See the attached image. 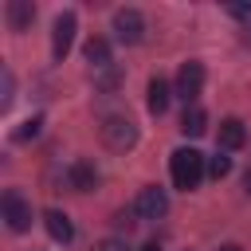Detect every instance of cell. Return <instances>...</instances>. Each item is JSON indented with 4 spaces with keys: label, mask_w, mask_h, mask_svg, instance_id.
Masks as SVG:
<instances>
[{
    "label": "cell",
    "mask_w": 251,
    "mask_h": 251,
    "mask_svg": "<svg viewBox=\"0 0 251 251\" xmlns=\"http://www.w3.org/2000/svg\"><path fill=\"white\" fill-rule=\"evenodd\" d=\"M204 173H208V157L192 145H184L169 157V176H173V188H180V192H192L204 180Z\"/></svg>",
    "instance_id": "6da1fadb"
},
{
    "label": "cell",
    "mask_w": 251,
    "mask_h": 251,
    "mask_svg": "<svg viewBox=\"0 0 251 251\" xmlns=\"http://www.w3.org/2000/svg\"><path fill=\"white\" fill-rule=\"evenodd\" d=\"M98 133H102V141H106L114 153H129V149L137 145V122H133L129 114H106V118L98 122Z\"/></svg>",
    "instance_id": "7a4b0ae2"
},
{
    "label": "cell",
    "mask_w": 251,
    "mask_h": 251,
    "mask_svg": "<svg viewBox=\"0 0 251 251\" xmlns=\"http://www.w3.org/2000/svg\"><path fill=\"white\" fill-rule=\"evenodd\" d=\"M0 216H4V224H8V231H27L31 227V220H35V212H31V200L20 192V188H8L4 196H0Z\"/></svg>",
    "instance_id": "3957f363"
},
{
    "label": "cell",
    "mask_w": 251,
    "mask_h": 251,
    "mask_svg": "<svg viewBox=\"0 0 251 251\" xmlns=\"http://www.w3.org/2000/svg\"><path fill=\"white\" fill-rule=\"evenodd\" d=\"M129 212H133L137 220H161V216L169 212V192H165L161 184H145V188L133 196Z\"/></svg>",
    "instance_id": "277c9868"
},
{
    "label": "cell",
    "mask_w": 251,
    "mask_h": 251,
    "mask_svg": "<svg viewBox=\"0 0 251 251\" xmlns=\"http://www.w3.org/2000/svg\"><path fill=\"white\" fill-rule=\"evenodd\" d=\"M75 31H78V16H75L71 8L59 12L55 24H51V59H55V63L67 59V51H71V43H75Z\"/></svg>",
    "instance_id": "5b68a950"
},
{
    "label": "cell",
    "mask_w": 251,
    "mask_h": 251,
    "mask_svg": "<svg viewBox=\"0 0 251 251\" xmlns=\"http://www.w3.org/2000/svg\"><path fill=\"white\" fill-rule=\"evenodd\" d=\"M145 16H141V8H118L114 12V35L126 43V47H133V43H141L145 39Z\"/></svg>",
    "instance_id": "8992f818"
},
{
    "label": "cell",
    "mask_w": 251,
    "mask_h": 251,
    "mask_svg": "<svg viewBox=\"0 0 251 251\" xmlns=\"http://www.w3.org/2000/svg\"><path fill=\"white\" fill-rule=\"evenodd\" d=\"M63 176H67V188H71V192H94L98 180H102V173H98V165H94L90 157H75Z\"/></svg>",
    "instance_id": "52a82bcc"
},
{
    "label": "cell",
    "mask_w": 251,
    "mask_h": 251,
    "mask_svg": "<svg viewBox=\"0 0 251 251\" xmlns=\"http://www.w3.org/2000/svg\"><path fill=\"white\" fill-rule=\"evenodd\" d=\"M200 90H204V63H196V59L180 63V71H176V94L184 98V106H196Z\"/></svg>",
    "instance_id": "ba28073f"
},
{
    "label": "cell",
    "mask_w": 251,
    "mask_h": 251,
    "mask_svg": "<svg viewBox=\"0 0 251 251\" xmlns=\"http://www.w3.org/2000/svg\"><path fill=\"white\" fill-rule=\"evenodd\" d=\"M4 20H8V31H27L35 24V4L31 0H8L4 4Z\"/></svg>",
    "instance_id": "9c48e42d"
},
{
    "label": "cell",
    "mask_w": 251,
    "mask_h": 251,
    "mask_svg": "<svg viewBox=\"0 0 251 251\" xmlns=\"http://www.w3.org/2000/svg\"><path fill=\"white\" fill-rule=\"evenodd\" d=\"M169 102H173V86L161 78V75H153L149 78V86H145V106H149V114H165L169 110Z\"/></svg>",
    "instance_id": "30bf717a"
},
{
    "label": "cell",
    "mask_w": 251,
    "mask_h": 251,
    "mask_svg": "<svg viewBox=\"0 0 251 251\" xmlns=\"http://www.w3.org/2000/svg\"><path fill=\"white\" fill-rule=\"evenodd\" d=\"M216 141H220V149H224V153H235V149H243V145H247V126H243L239 118H224V122H220V137H216Z\"/></svg>",
    "instance_id": "8fae6325"
},
{
    "label": "cell",
    "mask_w": 251,
    "mask_h": 251,
    "mask_svg": "<svg viewBox=\"0 0 251 251\" xmlns=\"http://www.w3.org/2000/svg\"><path fill=\"white\" fill-rule=\"evenodd\" d=\"M43 227H47V235H51L55 243H71V239H75V224H71V216L59 212V208H47V212H43Z\"/></svg>",
    "instance_id": "7c38bea8"
},
{
    "label": "cell",
    "mask_w": 251,
    "mask_h": 251,
    "mask_svg": "<svg viewBox=\"0 0 251 251\" xmlns=\"http://www.w3.org/2000/svg\"><path fill=\"white\" fill-rule=\"evenodd\" d=\"M82 55H86V63H90V71H94V75H98V71H110V67H114L110 43H106L102 35H90V39H86V47H82Z\"/></svg>",
    "instance_id": "4fadbf2b"
},
{
    "label": "cell",
    "mask_w": 251,
    "mask_h": 251,
    "mask_svg": "<svg viewBox=\"0 0 251 251\" xmlns=\"http://www.w3.org/2000/svg\"><path fill=\"white\" fill-rule=\"evenodd\" d=\"M208 129V114L200 110V106H184V114H180V133L184 137H200Z\"/></svg>",
    "instance_id": "5bb4252c"
},
{
    "label": "cell",
    "mask_w": 251,
    "mask_h": 251,
    "mask_svg": "<svg viewBox=\"0 0 251 251\" xmlns=\"http://www.w3.org/2000/svg\"><path fill=\"white\" fill-rule=\"evenodd\" d=\"M39 129H43V118H39V114H31V118H24V122L16 126V133H12V137H16V141H35V137H39Z\"/></svg>",
    "instance_id": "9a60e30c"
},
{
    "label": "cell",
    "mask_w": 251,
    "mask_h": 251,
    "mask_svg": "<svg viewBox=\"0 0 251 251\" xmlns=\"http://www.w3.org/2000/svg\"><path fill=\"white\" fill-rule=\"evenodd\" d=\"M227 173H231V157H227L224 149H220L216 157H208V176H216V180H224Z\"/></svg>",
    "instance_id": "2e32d148"
},
{
    "label": "cell",
    "mask_w": 251,
    "mask_h": 251,
    "mask_svg": "<svg viewBox=\"0 0 251 251\" xmlns=\"http://www.w3.org/2000/svg\"><path fill=\"white\" fill-rule=\"evenodd\" d=\"M94 82H98V90H102V94H114V90H118V82H122V75H118V67H110V71H98V75H94Z\"/></svg>",
    "instance_id": "e0dca14e"
},
{
    "label": "cell",
    "mask_w": 251,
    "mask_h": 251,
    "mask_svg": "<svg viewBox=\"0 0 251 251\" xmlns=\"http://www.w3.org/2000/svg\"><path fill=\"white\" fill-rule=\"evenodd\" d=\"M0 82H4V94H0V110H8V106H12V98H16V78H12V71H8V67L0 71Z\"/></svg>",
    "instance_id": "ac0fdd59"
},
{
    "label": "cell",
    "mask_w": 251,
    "mask_h": 251,
    "mask_svg": "<svg viewBox=\"0 0 251 251\" xmlns=\"http://www.w3.org/2000/svg\"><path fill=\"white\" fill-rule=\"evenodd\" d=\"M94 251H133L126 239H102V243H94Z\"/></svg>",
    "instance_id": "d6986e66"
},
{
    "label": "cell",
    "mask_w": 251,
    "mask_h": 251,
    "mask_svg": "<svg viewBox=\"0 0 251 251\" xmlns=\"http://www.w3.org/2000/svg\"><path fill=\"white\" fill-rule=\"evenodd\" d=\"M137 251H161V243H157V239H149V243H141Z\"/></svg>",
    "instance_id": "ffe728a7"
},
{
    "label": "cell",
    "mask_w": 251,
    "mask_h": 251,
    "mask_svg": "<svg viewBox=\"0 0 251 251\" xmlns=\"http://www.w3.org/2000/svg\"><path fill=\"white\" fill-rule=\"evenodd\" d=\"M243 192H247V196H251V169H247V173H243Z\"/></svg>",
    "instance_id": "44dd1931"
},
{
    "label": "cell",
    "mask_w": 251,
    "mask_h": 251,
    "mask_svg": "<svg viewBox=\"0 0 251 251\" xmlns=\"http://www.w3.org/2000/svg\"><path fill=\"white\" fill-rule=\"evenodd\" d=\"M220 251H243V247H239V243H224Z\"/></svg>",
    "instance_id": "7402d4cb"
}]
</instances>
